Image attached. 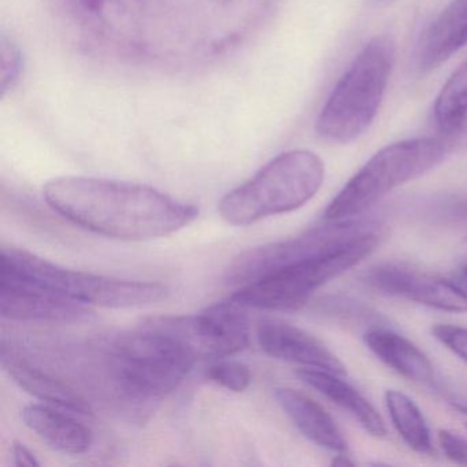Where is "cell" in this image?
<instances>
[{"label":"cell","mask_w":467,"mask_h":467,"mask_svg":"<svg viewBox=\"0 0 467 467\" xmlns=\"http://www.w3.org/2000/svg\"><path fill=\"white\" fill-rule=\"evenodd\" d=\"M54 212L100 236L147 242L190 225L199 210L135 182L97 177H58L43 188Z\"/></svg>","instance_id":"1"},{"label":"cell","mask_w":467,"mask_h":467,"mask_svg":"<svg viewBox=\"0 0 467 467\" xmlns=\"http://www.w3.org/2000/svg\"><path fill=\"white\" fill-rule=\"evenodd\" d=\"M379 243L381 236L376 229L366 232L330 253L284 267L243 285L232 299L245 308L297 310L319 288L368 258Z\"/></svg>","instance_id":"5"},{"label":"cell","mask_w":467,"mask_h":467,"mask_svg":"<svg viewBox=\"0 0 467 467\" xmlns=\"http://www.w3.org/2000/svg\"><path fill=\"white\" fill-rule=\"evenodd\" d=\"M366 347L404 379L415 382H431L434 368L431 359L412 341L392 330L373 327L363 336Z\"/></svg>","instance_id":"17"},{"label":"cell","mask_w":467,"mask_h":467,"mask_svg":"<svg viewBox=\"0 0 467 467\" xmlns=\"http://www.w3.org/2000/svg\"><path fill=\"white\" fill-rule=\"evenodd\" d=\"M333 466H354V462L349 461L348 456L344 455V453H340L337 458L333 459L332 462Z\"/></svg>","instance_id":"25"},{"label":"cell","mask_w":467,"mask_h":467,"mask_svg":"<svg viewBox=\"0 0 467 467\" xmlns=\"http://www.w3.org/2000/svg\"><path fill=\"white\" fill-rule=\"evenodd\" d=\"M114 376L136 399L160 398L180 387L198 358L174 338L139 327L106 344Z\"/></svg>","instance_id":"7"},{"label":"cell","mask_w":467,"mask_h":467,"mask_svg":"<svg viewBox=\"0 0 467 467\" xmlns=\"http://www.w3.org/2000/svg\"><path fill=\"white\" fill-rule=\"evenodd\" d=\"M297 379L308 387L329 399L336 406L348 412L359 422L368 433L374 437L387 436V426L376 407L360 395L348 382L338 374L318 368H303L296 371Z\"/></svg>","instance_id":"14"},{"label":"cell","mask_w":467,"mask_h":467,"mask_svg":"<svg viewBox=\"0 0 467 467\" xmlns=\"http://www.w3.org/2000/svg\"><path fill=\"white\" fill-rule=\"evenodd\" d=\"M451 155L441 136L409 139L379 150L330 202L325 220L360 217L393 190L433 171Z\"/></svg>","instance_id":"4"},{"label":"cell","mask_w":467,"mask_h":467,"mask_svg":"<svg viewBox=\"0 0 467 467\" xmlns=\"http://www.w3.org/2000/svg\"><path fill=\"white\" fill-rule=\"evenodd\" d=\"M2 362L15 381L35 398L76 414H92L88 400L75 388L57 379L53 374L35 368L20 358L12 357V354L7 357V354L2 352Z\"/></svg>","instance_id":"16"},{"label":"cell","mask_w":467,"mask_h":467,"mask_svg":"<svg viewBox=\"0 0 467 467\" xmlns=\"http://www.w3.org/2000/svg\"><path fill=\"white\" fill-rule=\"evenodd\" d=\"M13 455H15L16 464H17V466L37 467L40 464L35 453L32 452L26 444H23V442L16 441L15 444H13Z\"/></svg>","instance_id":"24"},{"label":"cell","mask_w":467,"mask_h":467,"mask_svg":"<svg viewBox=\"0 0 467 467\" xmlns=\"http://www.w3.org/2000/svg\"><path fill=\"white\" fill-rule=\"evenodd\" d=\"M366 284L418 305L448 313H467V294L455 284L431 273L400 264L371 267L363 275Z\"/></svg>","instance_id":"9"},{"label":"cell","mask_w":467,"mask_h":467,"mask_svg":"<svg viewBox=\"0 0 467 467\" xmlns=\"http://www.w3.org/2000/svg\"><path fill=\"white\" fill-rule=\"evenodd\" d=\"M247 308L236 300L215 303L202 313L209 333L213 359L242 352L250 346Z\"/></svg>","instance_id":"18"},{"label":"cell","mask_w":467,"mask_h":467,"mask_svg":"<svg viewBox=\"0 0 467 467\" xmlns=\"http://www.w3.org/2000/svg\"><path fill=\"white\" fill-rule=\"evenodd\" d=\"M2 272L10 273L81 305L100 307H141L161 302L169 295V289L162 284L121 280L65 269L16 248L2 250Z\"/></svg>","instance_id":"6"},{"label":"cell","mask_w":467,"mask_h":467,"mask_svg":"<svg viewBox=\"0 0 467 467\" xmlns=\"http://www.w3.org/2000/svg\"><path fill=\"white\" fill-rule=\"evenodd\" d=\"M396 0H371V4L377 7H387L389 5L395 4Z\"/></svg>","instance_id":"27"},{"label":"cell","mask_w":467,"mask_h":467,"mask_svg":"<svg viewBox=\"0 0 467 467\" xmlns=\"http://www.w3.org/2000/svg\"><path fill=\"white\" fill-rule=\"evenodd\" d=\"M275 399L294 425L314 444L333 452H347V441L332 415L316 400L292 388H277Z\"/></svg>","instance_id":"13"},{"label":"cell","mask_w":467,"mask_h":467,"mask_svg":"<svg viewBox=\"0 0 467 467\" xmlns=\"http://www.w3.org/2000/svg\"><path fill=\"white\" fill-rule=\"evenodd\" d=\"M373 223L362 218L327 221L305 234L283 242L251 248L237 255L225 272L229 285H247L270 273L324 255L359 234L373 231Z\"/></svg>","instance_id":"8"},{"label":"cell","mask_w":467,"mask_h":467,"mask_svg":"<svg viewBox=\"0 0 467 467\" xmlns=\"http://www.w3.org/2000/svg\"><path fill=\"white\" fill-rule=\"evenodd\" d=\"M206 379L232 392H244L251 384L250 368L236 360H221L210 366Z\"/></svg>","instance_id":"21"},{"label":"cell","mask_w":467,"mask_h":467,"mask_svg":"<svg viewBox=\"0 0 467 467\" xmlns=\"http://www.w3.org/2000/svg\"><path fill=\"white\" fill-rule=\"evenodd\" d=\"M259 347L265 354L284 362L346 376V366L318 338L277 319H264L256 330Z\"/></svg>","instance_id":"11"},{"label":"cell","mask_w":467,"mask_h":467,"mask_svg":"<svg viewBox=\"0 0 467 467\" xmlns=\"http://www.w3.org/2000/svg\"><path fill=\"white\" fill-rule=\"evenodd\" d=\"M23 420L53 450L78 455L91 448V429L54 407L32 404L23 410Z\"/></svg>","instance_id":"15"},{"label":"cell","mask_w":467,"mask_h":467,"mask_svg":"<svg viewBox=\"0 0 467 467\" xmlns=\"http://www.w3.org/2000/svg\"><path fill=\"white\" fill-rule=\"evenodd\" d=\"M0 313L13 321L43 322H81L92 316L81 303L6 272L0 277Z\"/></svg>","instance_id":"10"},{"label":"cell","mask_w":467,"mask_h":467,"mask_svg":"<svg viewBox=\"0 0 467 467\" xmlns=\"http://www.w3.org/2000/svg\"><path fill=\"white\" fill-rule=\"evenodd\" d=\"M395 61L389 36L371 39L341 76L317 119V132L330 143L357 140L370 128L384 99Z\"/></svg>","instance_id":"3"},{"label":"cell","mask_w":467,"mask_h":467,"mask_svg":"<svg viewBox=\"0 0 467 467\" xmlns=\"http://www.w3.org/2000/svg\"><path fill=\"white\" fill-rule=\"evenodd\" d=\"M325 166L308 150H292L270 161L253 179L223 196L218 212L234 226L295 212L321 190Z\"/></svg>","instance_id":"2"},{"label":"cell","mask_w":467,"mask_h":467,"mask_svg":"<svg viewBox=\"0 0 467 467\" xmlns=\"http://www.w3.org/2000/svg\"><path fill=\"white\" fill-rule=\"evenodd\" d=\"M433 111L440 135L453 132L467 121V59L442 86Z\"/></svg>","instance_id":"20"},{"label":"cell","mask_w":467,"mask_h":467,"mask_svg":"<svg viewBox=\"0 0 467 467\" xmlns=\"http://www.w3.org/2000/svg\"><path fill=\"white\" fill-rule=\"evenodd\" d=\"M440 447L450 461L467 466V437L441 429L437 434Z\"/></svg>","instance_id":"23"},{"label":"cell","mask_w":467,"mask_h":467,"mask_svg":"<svg viewBox=\"0 0 467 467\" xmlns=\"http://www.w3.org/2000/svg\"><path fill=\"white\" fill-rule=\"evenodd\" d=\"M463 275H464V278H466V280H467V266L464 267V269H463Z\"/></svg>","instance_id":"28"},{"label":"cell","mask_w":467,"mask_h":467,"mask_svg":"<svg viewBox=\"0 0 467 467\" xmlns=\"http://www.w3.org/2000/svg\"><path fill=\"white\" fill-rule=\"evenodd\" d=\"M467 46V0H453L422 32L415 48L418 72L439 69Z\"/></svg>","instance_id":"12"},{"label":"cell","mask_w":467,"mask_h":467,"mask_svg":"<svg viewBox=\"0 0 467 467\" xmlns=\"http://www.w3.org/2000/svg\"><path fill=\"white\" fill-rule=\"evenodd\" d=\"M385 404L390 420L403 441L415 452L431 455L433 452L431 431L417 404L396 389L387 390Z\"/></svg>","instance_id":"19"},{"label":"cell","mask_w":467,"mask_h":467,"mask_svg":"<svg viewBox=\"0 0 467 467\" xmlns=\"http://www.w3.org/2000/svg\"><path fill=\"white\" fill-rule=\"evenodd\" d=\"M434 337L467 363V329L456 325L439 324L431 327Z\"/></svg>","instance_id":"22"},{"label":"cell","mask_w":467,"mask_h":467,"mask_svg":"<svg viewBox=\"0 0 467 467\" xmlns=\"http://www.w3.org/2000/svg\"><path fill=\"white\" fill-rule=\"evenodd\" d=\"M452 404L456 410L463 412V414H467V399H456V400L452 401Z\"/></svg>","instance_id":"26"}]
</instances>
